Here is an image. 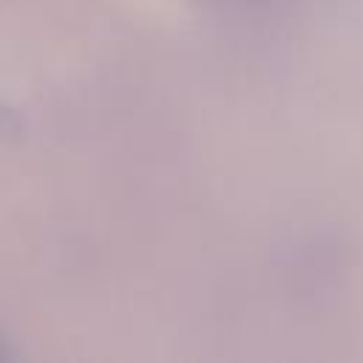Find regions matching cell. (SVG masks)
<instances>
[]
</instances>
